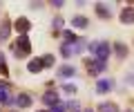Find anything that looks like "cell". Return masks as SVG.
Instances as JSON below:
<instances>
[{"label":"cell","mask_w":134,"mask_h":112,"mask_svg":"<svg viewBox=\"0 0 134 112\" xmlns=\"http://www.w3.org/2000/svg\"><path fill=\"white\" fill-rule=\"evenodd\" d=\"M87 49H90L92 54L96 56V61H103L105 63L107 58H110V54H112V45L107 43V40H98V43H90L87 45Z\"/></svg>","instance_id":"obj_1"},{"label":"cell","mask_w":134,"mask_h":112,"mask_svg":"<svg viewBox=\"0 0 134 112\" xmlns=\"http://www.w3.org/2000/svg\"><path fill=\"white\" fill-rule=\"evenodd\" d=\"M29 52H31V40H29V36H20L18 40L14 43V54L18 56V58H23V56H29Z\"/></svg>","instance_id":"obj_2"},{"label":"cell","mask_w":134,"mask_h":112,"mask_svg":"<svg viewBox=\"0 0 134 112\" xmlns=\"http://www.w3.org/2000/svg\"><path fill=\"white\" fill-rule=\"evenodd\" d=\"M85 65H87V72H90V74H100V72H105V70H107V63H103V61H94V58H87Z\"/></svg>","instance_id":"obj_3"},{"label":"cell","mask_w":134,"mask_h":112,"mask_svg":"<svg viewBox=\"0 0 134 112\" xmlns=\"http://www.w3.org/2000/svg\"><path fill=\"white\" fill-rule=\"evenodd\" d=\"M94 90L98 94H105V92H110V90H114V81H112V78H100V81H96Z\"/></svg>","instance_id":"obj_4"},{"label":"cell","mask_w":134,"mask_h":112,"mask_svg":"<svg viewBox=\"0 0 134 112\" xmlns=\"http://www.w3.org/2000/svg\"><path fill=\"white\" fill-rule=\"evenodd\" d=\"M0 105H11L9 83H7V81H0Z\"/></svg>","instance_id":"obj_5"},{"label":"cell","mask_w":134,"mask_h":112,"mask_svg":"<svg viewBox=\"0 0 134 112\" xmlns=\"http://www.w3.org/2000/svg\"><path fill=\"white\" fill-rule=\"evenodd\" d=\"M14 29L20 31V36H25L29 29H31V23H29V18H23V16H20V18L14 23Z\"/></svg>","instance_id":"obj_6"},{"label":"cell","mask_w":134,"mask_h":112,"mask_svg":"<svg viewBox=\"0 0 134 112\" xmlns=\"http://www.w3.org/2000/svg\"><path fill=\"white\" fill-rule=\"evenodd\" d=\"M119 18H121V23H123V25H132L134 23V7L130 5V7H125V9H121Z\"/></svg>","instance_id":"obj_7"},{"label":"cell","mask_w":134,"mask_h":112,"mask_svg":"<svg viewBox=\"0 0 134 112\" xmlns=\"http://www.w3.org/2000/svg\"><path fill=\"white\" fill-rule=\"evenodd\" d=\"M40 101H43L45 105H52V108L60 103V101H58V92H54V90H47V92L43 94V99H40Z\"/></svg>","instance_id":"obj_8"},{"label":"cell","mask_w":134,"mask_h":112,"mask_svg":"<svg viewBox=\"0 0 134 112\" xmlns=\"http://www.w3.org/2000/svg\"><path fill=\"white\" fill-rule=\"evenodd\" d=\"M94 9H96V16H98V18H103V20L112 18V11H110V7H107L105 2H96Z\"/></svg>","instance_id":"obj_9"},{"label":"cell","mask_w":134,"mask_h":112,"mask_svg":"<svg viewBox=\"0 0 134 112\" xmlns=\"http://www.w3.org/2000/svg\"><path fill=\"white\" fill-rule=\"evenodd\" d=\"M45 70V65H43V58H31L27 63V72L29 74H38V72H43Z\"/></svg>","instance_id":"obj_10"},{"label":"cell","mask_w":134,"mask_h":112,"mask_svg":"<svg viewBox=\"0 0 134 112\" xmlns=\"http://www.w3.org/2000/svg\"><path fill=\"white\" fill-rule=\"evenodd\" d=\"M31 101H34V99H31V94H29V92H20L18 97H16V105L23 108V110L31 105Z\"/></svg>","instance_id":"obj_11"},{"label":"cell","mask_w":134,"mask_h":112,"mask_svg":"<svg viewBox=\"0 0 134 112\" xmlns=\"http://www.w3.org/2000/svg\"><path fill=\"white\" fill-rule=\"evenodd\" d=\"M76 76V67L74 65H60L58 67V78H72Z\"/></svg>","instance_id":"obj_12"},{"label":"cell","mask_w":134,"mask_h":112,"mask_svg":"<svg viewBox=\"0 0 134 112\" xmlns=\"http://www.w3.org/2000/svg\"><path fill=\"white\" fill-rule=\"evenodd\" d=\"M11 29H14V27H11V23L9 20H2V25H0V43H5L7 38H9V34H11Z\"/></svg>","instance_id":"obj_13"},{"label":"cell","mask_w":134,"mask_h":112,"mask_svg":"<svg viewBox=\"0 0 134 112\" xmlns=\"http://www.w3.org/2000/svg\"><path fill=\"white\" fill-rule=\"evenodd\" d=\"M112 49H114V54H116V58H119V61H123L125 56H127V45H125V43H114Z\"/></svg>","instance_id":"obj_14"},{"label":"cell","mask_w":134,"mask_h":112,"mask_svg":"<svg viewBox=\"0 0 134 112\" xmlns=\"http://www.w3.org/2000/svg\"><path fill=\"white\" fill-rule=\"evenodd\" d=\"M96 112H119V105L116 103H110V101H103V103H98Z\"/></svg>","instance_id":"obj_15"},{"label":"cell","mask_w":134,"mask_h":112,"mask_svg":"<svg viewBox=\"0 0 134 112\" xmlns=\"http://www.w3.org/2000/svg\"><path fill=\"white\" fill-rule=\"evenodd\" d=\"M72 25L76 27V29H87V25H90V20H87L85 16H74V18H72Z\"/></svg>","instance_id":"obj_16"},{"label":"cell","mask_w":134,"mask_h":112,"mask_svg":"<svg viewBox=\"0 0 134 112\" xmlns=\"http://www.w3.org/2000/svg\"><path fill=\"white\" fill-rule=\"evenodd\" d=\"M60 36H63V43H67V45H74L76 43V34H74V31H69V29H63L60 31Z\"/></svg>","instance_id":"obj_17"},{"label":"cell","mask_w":134,"mask_h":112,"mask_svg":"<svg viewBox=\"0 0 134 112\" xmlns=\"http://www.w3.org/2000/svg\"><path fill=\"white\" fill-rule=\"evenodd\" d=\"M60 54H63V58H69V56L74 54V47H72V45H67V43H63L60 45Z\"/></svg>","instance_id":"obj_18"},{"label":"cell","mask_w":134,"mask_h":112,"mask_svg":"<svg viewBox=\"0 0 134 112\" xmlns=\"http://www.w3.org/2000/svg\"><path fill=\"white\" fill-rule=\"evenodd\" d=\"M65 105H67V110H69V112H81V103H78L76 99H74V101H67Z\"/></svg>","instance_id":"obj_19"},{"label":"cell","mask_w":134,"mask_h":112,"mask_svg":"<svg viewBox=\"0 0 134 112\" xmlns=\"http://www.w3.org/2000/svg\"><path fill=\"white\" fill-rule=\"evenodd\" d=\"M63 25H65V20H63L60 16H56V18L52 20V27H54L56 31H63Z\"/></svg>","instance_id":"obj_20"},{"label":"cell","mask_w":134,"mask_h":112,"mask_svg":"<svg viewBox=\"0 0 134 112\" xmlns=\"http://www.w3.org/2000/svg\"><path fill=\"white\" fill-rule=\"evenodd\" d=\"M60 90H63V92H67V94H76V85H74V83H63Z\"/></svg>","instance_id":"obj_21"},{"label":"cell","mask_w":134,"mask_h":112,"mask_svg":"<svg viewBox=\"0 0 134 112\" xmlns=\"http://www.w3.org/2000/svg\"><path fill=\"white\" fill-rule=\"evenodd\" d=\"M0 74H5V76L9 74V70H7V61H5V54H2V52H0Z\"/></svg>","instance_id":"obj_22"},{"label":"cell","mask_w":134,"mask_h":112,"mask_svg":"<svg viewBox=\"0 0 134 112\" xmlns=\"http://www.w3.org/2000/svg\"><path fill=\"white\" fill-rule=\"evenodd\" d=\"M54 61H56V58H54L52 54H45V56H43V65H45V67H52Z\"/></svg>","instance_id":"obj_23"},{"label":"cell","mask_w":134,"mask_h":112,"mask_svg":"<svg viewBox=\"0 0 134 112\" xmlns=\"http://www.w3.org/2000/svg\"><path fill=\"white\" fill-rule=\"evenodd\" d=\"M72 47H74V54H81L83 49H85V40H76Z\"/></svg>","instance_id":"obj_24"},{"label":"cell","mask_w":134,"mask_h":112,"mask_svg":"<svg viewBox=\"0 0 134 112\" xmlns=\"http://www.w3.org/2000/svg\"><path fill=\"white\" fill-rule=\"evenodd\" d=\"M49 112H67V105H65V103H58V105H54Z\"/></svg>","instance_id":"obj_25"},{"label":"cell","mask_w":134,"mask_h":112,"mask_svg":"<svg viewBox=\"0 0 134 112\" xmlns=\"http://www.w3.org/2000/svg\"><path fill=\"white\" fill-rule=\"evenodd\" d=\"M52 7H63V0H52Z\"/></svg>","instance_id":"obj_26"},{"label":"cell","mask_w":134,"mask_h":112,"mask_svg":"<svg viewBox=\"0 0 134 112\" xmlns=\"http://www.w3.org/2000/svg\"><path fill=\"white\" fill-rule=\"evenodd\" d=\"M127 83H134V72H132V74H127Z\"/></svg>","instance_id":"obj_27"},{"label":"cell","mask_w":134,"mask_h":112,"mask_svg":"<svg viewBox=\"0 0 134 112\" xmlns=\"http://www.w3.org/2000/svg\"><path fill=\"white\" fill-rule=\"evenodd\" d=\"M83 112H94V110H83Z\"/></svg>","instance_id":"obj_28"},{"label":"cell","mask_w":134,"mask_h":112,"mask_svg":"<svg viewBox=\"0 0 134 112\" xmlns=\"http://www.w3.org/2000/svg\"><path fill=\"white\" fill-rule=\"evenodd\" d=\"M127 112H132V110H127Z\"/></svg>","instance_id":"obj_29"},{"label":"cell","mask_w":134,"mask_h":112,"mask_svg":"<svg viewBox=\"0 0 134 112\" xmlns=\"http://www.w3.org/2000/svg\"><path fill=\"white\" fill-rule=\"evenodd\" d=\"M38 112H43V110H38Z\"/></svg>","instance_id":"obj_30"}]
</instances>
